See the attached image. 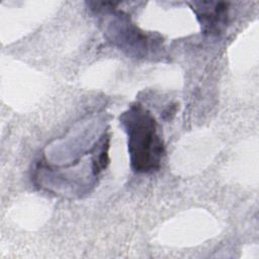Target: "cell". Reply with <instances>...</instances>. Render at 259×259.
I'll list each match as a JSON object with an SVG mask.
<instances>
[{
  "mask_svg": "<svg viewBox=\"0 0 259 259\" xmlns=\"http://www.w3.org/2000/svg\"><path fill=\"white\" fill-rule=\"evenodd\" d=\"M119 119L127 136L132 169L137 173L157 171L164 155V145L153 115L141 104H134L121 113Z\"/></svg>",
  "mask_w": 259,
  "mask_h": 259,
  "instance_id": "6da1fadb",
  "label": "cell"
},
{
  "mask_svg": "<svg viewBox=\"0 0 259 259\" xmlns=\"http://www.w3.org/2000/svg\"><path fill=\"white\" fill-rule=\"evenodd\" d=\"M113 19L109 21L106 33L109 39L120 50L130 55L145 57L151 50L152 38L130 22L127 15L122 12H114L111 8Z\"/></svg>",
  "mask_w": 259,
  "mask_h": 259,
  "instance_id": "7a4b0ae2",
  "label": "cell"
},
{
  "mask_svg": "<svg viewBox=\"0 0 259 259\" xmlns=\"http://www.w3.org/2000/svg\"><path fill=\"white\" fill-rule=\"evenodd\" d=\"M193 11L201 25L203 33L215 35L228 24L229 8L225 2H194Z\"/></svg>",
  "mask_w": 259,
  "mask_h": 259,
  "instance_id": "3957f363",
  "label": "cell"
}]
</instances>
